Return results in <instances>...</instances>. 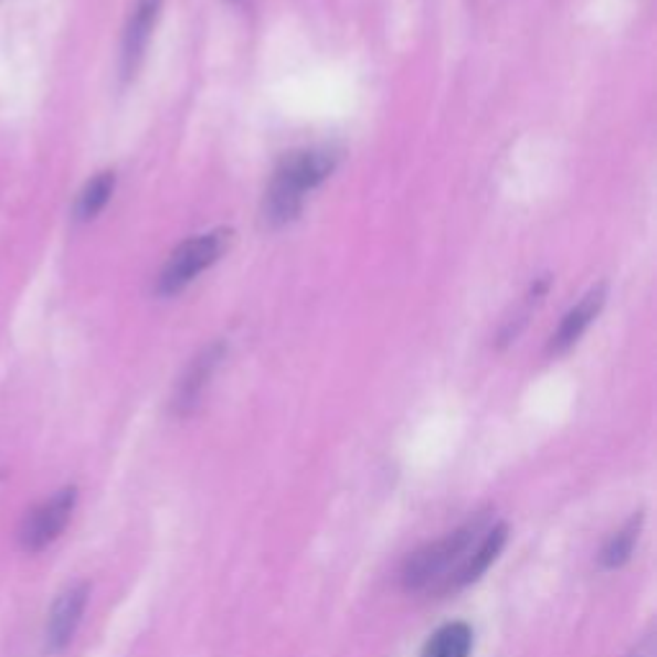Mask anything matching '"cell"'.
Masks as SVG:
<instances>
[{"instance_id":"8","label":"cell","mask_w":657,"mask_h":657,"mask_svg":"<svg viewBox=\"0 0 657 657\" xmlns=\"http://www.w3.org/2000/svg\"><path fill=\"white\" fill-rule=\"evenodd\" d=\"M221 354H224V347L221 345H213L209 350H203L198 358L193 360V365L186 370L183 380H180L178 391H176V414L186 416L190 414L198 406V401H201V395L205 391V385H209V380L213 375V370H216Z\"/></svg>"},{"instance_id":"13","label":"cell","mask_w":657,"mask_h":657,"mask_svg":"<svg viewBox=\"0 0 657 657\" xmlns=\"http://www.w3.org/2000/svg\"><path fill=\"white\" fill-rule=\"evenodd\" d=\"M629 657H657V643H655V637L650 635V637H645L643 643H639L635 650L629 653Z\"/></svg>"},{"instance_id":"4","label":"cell","mask_w":657,"mask_h":657,"mask_svg":"<svg viewBox=\"0 0 657 657\" xmlns=\"http://www.w3.org/2000/svg\"><path fill=\"white\" fill-rule=\"evenodd\" d=\"M77 504V488H62L52 498H46L44 504H39L34 511H29V517L23 519L21 527V548L27 552H42L50 548L52 542L60 540V534L65 532L70 519H73Z\"/></svg>"},{"instance_id":"12","label":"cell","mask_w":657,"mask_h":657,"mask_svg":"<svg viewBox=\"0 0 657 657\" xmlns=\"http://www.w3.org/2000/svg\"><path fill=\"white\" fill-rule=\"evenodd\" d=\"M639 527H643V517H632L627 521V527L619 529V532L604 544V550H601V565L608 570H616L627 563L639 540Z\"/></svg>"},{"instance_id":"10","label":"cell","mask_w":657,"mask_h":657,"mask_svg":"<svg viewBox=\"0 0 657 657\" xmlns=\"http://www.w3.org/2000/svg\"><path fill=\"white\" fill-rule=\"evenodd\" d=\"M473 650V629L463 622L445 624L426 643L422 657H468Z\"/></svg>"},{"instance_id":"7","label":"cell","mask_w":657,"mask_h":657,"mask_svg":"<svg viewBox=\"0 0 657 657\" xmlns=\"http://www.w3.org/2000/svg\"><path fill=\"white\" fill-rule=\"evenodd\" d=\"M506 540H509V527H506V524H496V527L486 529V534H483L478 540V544H475L468 560H465L463 568L457 570L453 581H449L445 593H449V591L455 593V591L465 589V585L478 581V577L486 573L490 565L496 563V558L501 555Z\"/></svg>"},{"instance_id":"3","label":"cell","mask_w":657,"mask_h":657,"mask_svg":"<svg viewBox=\"0 0 657 657\" xmlns=\"http://www.w3.org/2000/svg\"><path fill=\"white\" fill-rule=\"evenodd\" d=\"M229 242H232V232L216 229V232L198 234L193 240L180 244L170 255V263L165 265L160 278H157V293L160 296H176L224 255Z\"/></svg>"},{"instance_id":"6","label":"cell","mask_w":657,"mask_h":657,"mask_svg":"<svg viewBox=\"0 0 657 657\" xmlns=\"http://www.w3.org/2000/svg\"><path fill=\"white\" fill-rule=\"evenodd\" d=\"M162 0H139L137 8H134L129 27H126L124 44H121V73L131 77L137 73L141 57H145L147 42L152 36L155 21L160 15Z\"/></svg>"},{"instance_id":"1","label":"cell","mask_w":657,"mask_h":657,"mask_svg":"<svg viewBox=\"0 0 657 657\" xmlns=\"http://www.w3.org/2000/svg\"><path fill=\"white\" fill-rule=\"evenodd\" d=\"M337 168V155L329 149H306L290 152L275 170V178L265 193L263 216L267 226H283L298 216L306 190L321 186Z\"/></svg>"},{"instance_id":"9","label":"cell","mask_w":657,"mask_h":657,"mask_svg":"<svg viewBox=\"0 0 657 657\" xmlns=\"http://www.w3.org/2000/svg\"><path fill=\"white\" fill-rule=\"evenodd\" d=\"M604 300H606V288L604 285H598V288H593L589 296L573 308V311H568L563 324H560V329L550 339V354L568 352L570 347L583 337V331L591 327V321L596 319L601 306H604Z\"/></svg>"},{"instance_id":"11","label":"cell","mask_w":657,"mask_h":657,"mask_svg":"<svg viewBox=\"0 0 657 657\" xmlns=\"http://www.w3.org/2000/svg\"><path fill=\"white\" fill-rule=\"evenodd\" d=\"M116 188V176L114 172H98L88 186L81 190L75 203V216L81 221H91L98 216V213L106 209L110 195H114Z\"/></svg>"},{"instance_id":"5","label":"cell","mask_w":657,"mask_h":657,"mask_svg":"<svg viewBox=\"0 0 657 657\" xmlns=\"http://www.w3.org/2000/svg\"><path fill=\"white\" fill-rule=\"evenodd\" d=\"M91 598V583H73L54 598L46 619V653H62L73 643Z\"/></svg>"},{"instance_id":"2","label":"cell","mask_w":657,"mask_h":657,"mask_svg":"<svg viewBox=\"0 0 657 657\" xmlns=\"http://www.w3.org/2000/svg\"><path fill=\"white\" fill-rule=\"evenodd\" d=\"M483 532V519L470 521L453 534L442 537L439 542L426 544L418 552H414L403 565L401 581L406 591H437L445 593L449 581H453L457 570L463 568L465 560L478 544Z\"/></svg>"}]
</instances>
